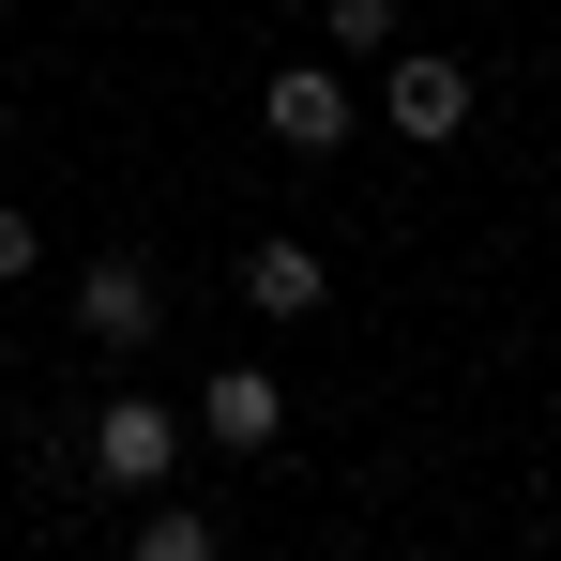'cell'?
I'll return each mask as SVG.
<instances>
[{
	"label": "cell",
	"mask_w": 561,
	"mask_h": 561,
	"mask_svg": "<svg viewBox=\"0 0 561 561\" xmlns=\"http://www.w3.org/2000/svg\"><path fill=\"white\" fill-rule=\"evenodd\" d=\"M319 243H259V259H243V304H259V319H319Z\"/></svg>",
	"instance_id": "8992f818"
},
{
	"label": "cell",
	"mask_w": 561,
	"mask_h": 561,
	"mask_svg": "<svg viewBox=\"0 0 561 561\" xmlns=\"http://www.w3.org/2000/svg\"><path fill=\"white\" fill-rule=\"evenodd\" d=\"M197 425H213L228 456H274V425H288V394H274V365H213V394H197Z\"/></svg>",
	"instance_id": "5b68a950"
},
{
	"label": "cell",
	"mask_w": 561,
	"mask_h": 561,
	"mask_svg": "<svg viewBox=\"0 0 561 561\" xmlns=\"http://www.w3.org/2000/svg\"><path fill=\"white\" fill-rule=\"evenodd\" d=\"M31 259H46V243H31V213H0V288L31 274Z\"/></svg>",
	"instance_id": "9c48e42d"
},
{
	"label": "cell",
	"mask_w": 561,
	"mask_h": 561,
	"mask_svg": "<svg viewBox=\"0 0 561 561\" xmlns=\"http://www.w3.org/2000/svg\"><path fill=\"white\" fill-rule=\"evenodd\" d=\"M259 122H274V152H350V77H319V61H288L274 92H259Z\"/></svg>",
	"instance_id": "277c9868"
},
{
	"label": "cell",
	"mask_w": 561,
	"mask_h": 561,
	"mask_svg": "<svg viewBox=\"0 0 561 561\" xmlns=\"http://www.w3.org/2000/svg\"><path fill=\"white\" fill-rule=\"evenodd\" d=\"M319 31L334 46H394V0H319Z\"/></svg>",
	"instance_id": "ba28073f"
},
{
	"label": "cell",
	"mask_w": 561,
	"mask_h": 561,
	"mask_svg": "<svg viewBox=\"0 0 561 561\" xmlns=\"http://www.w3.org/2000/svg\"><path fill=\"white\" fill-rule=\"evenodd\" d=\"M137 561H213V516H183V501L137 485Z\"/></svg>",
	"instance_id": "52a82bcc"
},
{
	"label": "cell",
	"mask_w": 561,
	"mask_h": 561,
	"mask_svg": "<svg viewBox=\"0 0 561 561\" xmlns=\"http://www.w3.org/2000/svg\"><path fill=\"white\" fill-rule=\"evenodd\" d=\"M0 152H15V122H0Z\"/></svg>",
	"instance_id": "30bf717a"
},
{
	"label": "cell",
	"mask_w": 561,
	"mask_h": 561,
	"mask_svg": "<svg viewBox=\"0 0 561 561\" xmlns=\"http://www.w3.org/2000/svg\"><path fill=\"white\" fill-rule=\"evenodd\" d=\"M379 106H394V137H456V122H470V61H440V46H394Z\"/></svg>",
	"instance_id": "3957f363"
},
{
	"label": "cell",
	"mask_w": 561,
	"mask_h": 561,
	"mask_svg": "<svg viewBox=\"0 0 561 561\" xmlns=\"http://www.w3.org/2000/svg\"><path fill=\"white\" fill-rule=\"evenodd\" d=\"M92 470H106V485H168V470H183V410H168V394H106Z\"/></svg>",
	"instance_id": "6da1fadb"
},
{
	"label": "cell",
	"mask_w": 561,
	"mask_h": 561,
	"mask_svg": "<svg viewBox=\"0 0 561 561\" xmlns=\"http://www.w3.org/2000/svg\"><path fill=\"white\" fill-rule=\"evenodd\" d=\"M152 319H168L152 259H92V274H77V334H92V350H152Z\"/></svg>",
	"instance_id": "7a4b0ae2"
}]
</instances>
